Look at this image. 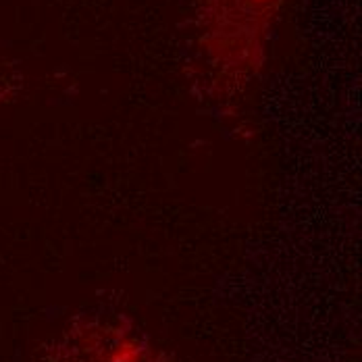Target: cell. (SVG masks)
Returning <instances> with one entry per match:
<instances>
[{
	"mask_svg": "<svg viewBox=\"0 0 362 362\" xmlns=\"http://www.w3.org/2000/svg\"><path fill=\"white\" fill-rule=\"evenodd\" d=\"M32 362H177L129 315L92 306L79 310Z\"/></svg>",
	"mask_w": 362,
	"mask_h": 362,
	"instance_id": "cell-1",
	"label": "cell"
},
{
	"mask_svg": "<svg viewBox=\"0 0 362 362\" xmlns=\"http://www.w3.org/2000/svg\"><path fill=\"white\" fill-rule=\"evenodd\" d=\"M284 4L286 0H198L202 42L213 65L233 77L256 75Z\"/></svg>",
	"mask_w": 362,
	"mask_h": 362,
	"instance_id": "cell-2",
	"label": "cell"
}]
</instances>
